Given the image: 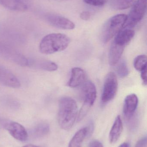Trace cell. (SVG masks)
<instances>
[{
    "mask_svg": "<svg viewBox=\"0 0 147 147\" xmlns=\"http://www.w3.org/2000/svg\"><path fill=\"white\" fill-rule=\"evenodd\" d=\"M78 107L76 101L71 98L64 97L59 104L58 121L61 128L68 130L72 127L77 118Z\"/></svg>",
    "mask_w": 147,
    "mask_h": 147,
    "instance_id": "6da1fadb",
    "label": "cell"
},
{
    "mask_svg": "<svg viewBox=\"0 0 147 147\" xmlns=\"http://www.w3.org/2000/svg\"><path fill=\"white\" fill-rule=\"evenodd\" d=\"M70 42L69 37L61 33L47 34L41 40L39 46L40 52L45 54H51L65 50Z\"/></svg>",
    "mask_w": 147,
    "mask_h": 147,
    "instance_id": "7a4b0ae2",
    "label": "cell"
},
{
    "mask_svg": "<svg viewBox=\"0 0 147 147\" xmlns=\"http://www.w3.org/2000/svg\"><path fill=\"white\" fill-rule=\"evenodd\" d=\"M127 19L126 15L118 14L107 21L102 33V39L104 43H108L123 29Z\"/></svg>",
    "mask_w": 147,
    "mask_h": 147,
    "instance_id": "3957f363",
    "label": "cell"
},
{
    "mask_svg": "<svg viewBox=\"0 0 147 147\" xmlns=\"http://www.w3.org/2000/svg\"><path fill=\"white\" fill-rule=\"evenodd\" d=\"M82 90L83 103L77 116L78 122L82 121L86 115L96 98V86L90 80H87L83 84Z\"/></svg>",
    "mask_w": 147,
    "mask_h": 147,
    "instance_id": "277c9868",
    "label": "cell"
},
{
    "mask_svg": "<svg viewBox=\"0 0 147 147\" xmlns=\"http://www.w3.org/2000/svg\"><path fill=\"white\" fill-rule=\"evenodd\" d=\"M147 3V0H137L135 3L128 16H127L123 28L131 29L143 19L146 12Z\"/></svg>",
    "mask_w": 147,
    "mask_h": 147,
    "instance_id": "5b68a950",
    "label": "cell"
},
{
    "mask_svg": "<svg viewBox=\"0 0 147 147\" xmlns=\"http://www.w3.org/2000/svg\"><path fill=\"white\" fill-rule=\"evenodd\" d=\"M0 57L20 66H28L29 60L14 47L0 42Z\"/></svg>",
    "mask_w": 147,
    "mask_h": 147,
    "instance_id": "8992f818",
    "label": "cell"
},
{
    "mask_svg": "<svg viewBox=\"0 0 147 147\" xmlns=\"http://www.w3.org/2000/svg\"><path fill=\"white\" fill-rule=\"evenodd\" d=\"M118 80L114 72L107 74L104 80L102 95V102L103 104L111 101L116 95L118 90Z\"/></svg>",
    "mask_w": 147,
    "mask_h": 147,
    "instance_id": "52a82bcc",
    "label": "cell"
},
{
    "mask_svg": "<svg viewBox=\"0 0 147 147\" xmlns=\"http://www.w3.org/2000/svg\"><path fill=\"white\" fill-rule=\"evenodd\" d=\"M46 20L53 26L65 30H72L75 28V25L67 18L55 14L46 15Z\"/></svg>",
    "mask_w": 147,
    "mask_h": 147,
    "instance_id": "ba28073f",
    "label": "cell"
},
{
    "mask_svg": "<svg viewBox=\"0 0 147 147\" xmlns=\"http://www.w3.org/2000/svg\"><path fill=\"white\" fill-rule=\"evenodd\" d=\"M0 84L8 87L18 88L20 83L17 78L7 68L0 65Z\"/></svg>",
    "mask_w": 147,
    "mask_h": 147,
    "instance_id": "9c48e42d",
    "label": "cell"
},
{
    "mask_svg": "<svg viewBox=\"0 0 147 147\" xmlns=\"http://www.w3.org/2000/svg\"><path fill=\"white\" fill-rule=\"evenodd\" d=\"M5 128L15 139L20 141H25L27 140L28 134L25 128L20 123L10 122L6 123Z\"/></svg>",
    "mask_w": 147,
    "mask_h": 147,
    "instance_id": "30bf717a",
    "label": "cell"
},
{
    "mask_svg": "<svg viewBox=\"0 0 147 147\" xmlns=\"http://www.w3.org/2000/svg\"><path fill=\"white\" fill-rule=\"evenodd\" d=\"M138 98L135 94L128 95L124 101L123 113L125 117L129 120L131 119L135 112L138 106Z\"/></svg>",
    "mask_w": 147,
    "mask_h": 147,
    "instance_id": "8fae6325",
    "label": "cell"
},
{
    "mask_svg": "<svg viewBox=\"0 0 147 147\" xmlns=\"http://www.w3.org/2000/svg\"><path fill=\"white\" fill-rule=\"evenodd\" d=\"M86 75L83 69L75 67L72 69L71 77L68 81V85L71 88H76L86 81Z\"/></svg>",
    "mask_w": 147,
    "mask_h": 147,
    "instance_id": "7c38bea8",
    "label": "cell"
},
{
    "mask_svg": "<svg viewBox=\"0 0 147 147\" xmlns=\"http://www.w3.org/2000/svg\"><path fill=\"white\" fill-rule=\"evenodd\" d=\"M125 47L120 45L113 41L110 46L109 53V63L112 66H114L120 61Z\"/></svg>",
    "mask_w": 147,
    "mask_h": 147,
    "instance_id": "4fadbf2b",
    "label": "cell"
},
{
    "mask_svg": "<svg viewBox=\"0 0 147 147\" xmlns=\"http://www.w3.org/2000/svg\"><path fill=\"white\" fill-rule=\"evenodd\" d=\"M134 31L129 28H123L115 36L114 42L120 45L126 47L134 36Z\"/></svg>",
    "mask_w": 147,
    "mask_h": 147,
    "instance_id": "5bb4252c",
    "label": "cell"
},
{
    "mask_svg": "<svg viewBox=\"0 0 147 147\" xmlns=\"http://www.w3.org/2000/svg\"><path fill=\"white\" fill-rule=\"evenodd\" d=\"M123 123L120 116H118L111 128L110 133L109 140L111 144L116 143L119 140L123 131Z\"/></svg>",
    "mask_w": 147,
    "mask_h": 147,
    "instance_id": "9a60e30c",
    "label": "cell"
},
{
    "mask_svg": "<svg viewBox=\"0 0 147 147\" xmlns=\"http://www.w3.org/2000/svg\"><path fill=\"white\" fill-rule=\"evenodd\" d=\"M0 5L15 11H24L28 8L26 4L21 0H0Z\"/></svg>",
    "mask_w": 147,
    "mask_h": 147,
    "instance_id": "2e32d148",
    "label": "cell"
},
{
    "mask_svg": "<svg viewBox=\"0 0 147 147\" xmlns=\"http://www.w3.org/2000/svg\"><path fill=\"white\" fill-rule=\"evenodd\" d=\"M32 66L38 69L49 71H54L57 70L58 66L55 63L47 60H41L39 61H29L28 66Z\"/></svg>",
    "mask_w": 147,
    "mask_h": 147,
    "instance_id": "e0dca14e",
    "label": "cell"
},
{
    "mask_svg": "<svg viewBox=\"0 0 147 147\" xmlns=\"http://www.w3.org/2000/svg\"><path fill=\"white\" fill-rule=\"evenodd\" d=\"M87 135V127L81 129L74 135L70 141L68 147H81L83 142Z\"/></svg>",
    "mask_w": 147,
    "mask_h": 147,
    "instance_id": "ac0fdd59",
    "label": "cell"
},
{
    "mask_svg": "<svg viewBox=\"0 0 147 147\" xmlns=\"http://www.w3.org/2000/svg\"><path fill=\"white\" fill-rule=\"evenodd\" d=\"M137 0H111L110 5L117 10L127 9L133 6Z\"/></svg>",
    "mask_w": 147,
    "mask_h": 147,
    "instance_id": "d6986e66",
    "label": "cell"
},
{
    "mask_svg": "<svg viewBox=\"0 0 147 147\" xmlns=\"http://www.w3.org/2000/svg\"><path fill=\"white\" fill-rule=\"evenodd\" d=\"M147 58L145 55L137 56L134 61V66L136 70L141 71L147 69Z\"/></svg>",
    "mask_w": 147,
    "mask_h": 147,
    "instance_id": "ffe728a7",
    "label": "cell"
},
{
    "mask_svg": "<svg viewBox=\"0 0 147 147\" xmlns=\"http://www.w3.org/2000/svg\"><path fill=\"white\" fill-rule=\"evenodd\" d=\"M49 131V125L47 123H42L39 124L34 130L33 134L37 137L42 136L47 134Z\"/></svg>",
    "mask_w": 147,
    "mask_h": 147,
    "instance_id": "44dd1931",
    "label": "cell"
},
{
    "mask_svg": "<svg viewBox=\"0 0 147 147\" xmlns=\"http://www.w3.org/2000/svg\"><path fill=\"white\" fill-rule=\"evenodd\" d=\"M117 72L121 78H125L128 76L129 73L127 63L124 60L121 61L117 67Z\"/></svg>",
    "mask_w": 147,
    "mask_h": 147,
    "instance_id": "7402d4cb",
    "label": "cell"
},
{
    "mask_svg": "<svg viewBox=\"0 0 147 147\" xmlns=\"http://www.w3.org/2000/svg\"><path fill=\"white\" fill-rule=\"evenodd\" d=\"M85 3L91 6L100 7L104 5L108 0H83Z\"/></svg>",
    "mask_w": 147,
    "mask_h": 147,
    "instance_id": "603a6c76",
    "label": "cell"
},
{
    "mask_svg": "<svg viewBox=\"0 0 147 147\" xmlns=\"http://www.w3.org/2000/svg\"><path fill=\"white\" fill-rule=\"evenodd\" d=\"M91 13L88 11H84L80 13V17L84 20H89L91 17Z\"/></svg>",
    "mask_w": 147,
    "mask_h": 147,
    "instance_id": "cb8c5ba5",
    "label": "cell"
},
{
    "mask_svg": "<svg viewBox=\"0 0 147 147\" xmlns=\"http://www.w3.org/2000/svg\"><path fill=\"white\" fill-rule=\"evenodd\" d=\"M147 137H145L138 141L136 143L135 147H146Z\"/></svg>",
    "mask_w": 147,
    "mask_h": 147,
    "instance_id": "d4e9b609",
    "label": "cell"
},
{
    "mask_svg": "<svg viewBox=\"0 0 147 147\" xmlns=\"http://www.w3.org/2000/svg\"><path fill=\"white\" fill-rule=\"evenodd\" d=\"M87 147H104L102 144L97 140H93L91 142Z\"/></svg>",
    "mask_w": 147,
    "mask_h": 147,
    "instance_id": "484cf974",
    "label": "cell"
},
{
    "mask_svg": "<svg viewBox=\"0 0 147 147\" xmlns=\"http://www.w3.org/2000/svg\"><path fill=\"white\" fill-rule=\"evenodd\" d=\"M141 78L143 81V83L145 85L147 84V68L141 71Z\"/></svg>",
    "mask_w": 147,
    "mask_h": 147,
    "instance_id": "4316f807",
    "label": "cell"
},
{
    "mask_svg": "<svg viewBox=\"0 0 147 147\" xmlns=\"http://www.w3.org/2000/svg\"><path fill=\"white\" fill-rule=\"evenodd\" d=\"M119 147H129V143L125 142L122 144Z\"/></svg>",
    "mask_w": 147,
    "mask_h": 147,
    "instance_id": "83f0119b",
    "label": "cell"
},
{
    "mask_svg": "<svg viewBox=\"0 0 147 147\" xmlns=\"http://www.w3.org/2000/svg\"><path fill=\"white\" fill-rule=\"evenodd\" d=\"M22 147H39L37 146H34V145H26V146H24Z\"/></svg>",
    "mask_w": 147,
    "mask_h": 147,
    "instance_id": "f1b7e54d",
    "label": "cell"
},
{
    "mask_svg": "<svg viewBox=\"0 0 147 147\" xmlns=\"http://www.w3.org/2000/svg\"><path fill=\"white\" fill-rule=\"evenodd\" d=\"M64 1H67V0H64Z\"/></svg>",
    "mask_w": 147,
    "mask_h": 147,
    "instance_id": "f546056e",
    "label": "cell"
}]
</instances>
